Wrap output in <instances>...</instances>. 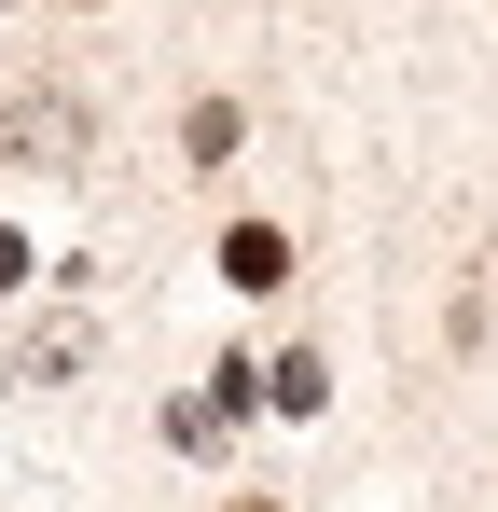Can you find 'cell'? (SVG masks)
I'll return each instance as SVG.
<instances>
[{"label": "cell", "instance_id": "2", "mask_svg": "<svg viewBox=\"0 0 498 512\" xmlns=\"http://www.w3.org/2000/svg\"><path fill=\"white\" fill-rule=\"evenodd\" d=\"M236 512H263V499H236Z\"/></svg>", "mask_w": 498, "mask_h": 512}, {"label": "cell", "instance_id": "1", "mask_svg": "<svg viewBox=\"0 0 498 512\" xmlns=\"http://www.w3.org/2000/svg\"><path fill=\"white\" fill-rule=\"evenodd\" d=\"M222 277H236V291H277V277H291V236H277V222H236V236H222Z\"/></svg>", "mask_w": 498, "mask_h": 512}]
</instances>
